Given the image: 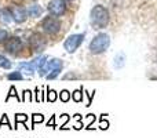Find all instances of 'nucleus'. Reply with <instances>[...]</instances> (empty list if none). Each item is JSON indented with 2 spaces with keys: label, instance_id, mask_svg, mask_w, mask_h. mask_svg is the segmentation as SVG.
Instances as JSON below:
<instances>
[{
  "label": "nucleus",
  "instance_id": "393cba45",
  "mask_svg": "<svg viewBox=\"0 0 157 138\" xmlns=\"http://www.w3.org/2000/svg\"><path fill=\"white\" fill-rule=\"evenodd\" d=\"M7 32L6 30H3V29H0V41H3L4 39H7Z\"/></svg>",
  "mask_w": 157,
  "mask_h": 138
},
{
  "label": "nucleus",
  "instance_id": "6ab92c4d",
  "mask_svg": "<svg viewBox=\"0 0 157 138\" xmlns=\"http://www.w3.org/2000/svg\"><path fill=\"white\" fill-rule=\"evenodd\" d=\"M11 17H13V13H10L8 10H3V21L4 22H10L11 19Z\"/></svg>",
  "mask_w": 157,
  "mask_h": 138
},
{
  "label": "nucleus",
  "instance_id": "ddd939ff",
  "mask_svg": "<svg viewBox=\"0 0 157 138\" xmlns=\"http://www.w3.org/2000/svg\"><path fill=\"white\" fill-rule=\"evenodd\" d=\"M0 66H2V68H4V69H10L11 68V62L6 57L0 55Z\"/></svg>",
  "mask_w": 157,
  "mask_h": 138
},
{
  "label": "nucleus",
  "instance_id": "6e6552de",
  "mask_svg": "<svg viewBox=\"0 0 157 138\" xmlns=\"http://www.w3.org/2000/svg\"><path fill=\"white\" fill-rule=\"evenodd\" d=\"M21 49H22V41H21V39H18V37H11L10 40L7 41V44H6V50L13 53V54L18 53Z\"/></svg>",
  "mask_w": 157,
  "mask_h": 138
},
{
  "label": "nucleus",
  "instance_id": "c85d7f7f",
  "mask_svg": "<svg viewBox=\"0 0 157 138\" xmlns=\"http://www.w3.org/2000/svg\"><path fill=\"white\" fill-rule=\"evenodd\" d=\"M68 2H73V0H68Z\"/></svg>",
  "mask_w": 157,
  "mask_h": 138
},
{
  "label": "nucleus",
  "instance_id": "f3484780",
  "mask_svg": "<svg viewBox=\"0 0 157 138\" xmlns=\"http://www.w3.org/2000/svg\"><path fill=\"white\" fill-rule=\"evenodd\" d=\"M26 120H28V116H26L25 113H17V115H15V123H17V126H18L19 122L25 123Z\"/></svg>",
  "mask_w": 157,
  "mask_h": 138
},
{
  "label": "nucleus",
  "instance_id": "f03ea898",
  "mask_svg": "<svg viewBox=\"0 0 157 138\" xmlns=\"http://www.w3.org/2000/svg\"><path fill=\"white\" fill-rule=\"evenodd\" d=\"M110 46V37H109L106 33H99L97 35L92 41L90 43V50H91L92 54H101L103 53L108 47Z\"/></svg>",
  "mask_w": 157,
  "mask_h": 138
},
{
  "label": "nucleus",
  "instance_id": "4468645a",
  "mask_svg": "<svg viewBox=\"0 0 157 138\" xmlns=\"http://www.w3.org/2000/svg\"><path fill=\"white\" fill-rule=\"evenodd\" d=\"M59 98H61V101H62V102H68V101L71 100V94H69L68 90H62V91H61V94H59Z\"/></svg>",
  "mask_w": 157,
  "mask_h": 138
},
{
  "label": "nucleus",
  "instance_id": "7ed1b4c3",
  "mask_svg": "<svg viewBox=\"0 0 157 138\" xmlns=\"http://www.w3.org/2000/svg\"><path fill=\"white\" fill-rule=\"evenodd\" d=\"M83 40H84V35H72L65 40L63 47H65V50L68 53H75Z\"/></svg>",
  "mask_w": 157,
  "mask_h": 138
},
{
  "label": "nucleus",
  "instance_id": "2eb2a0df",
  "mask_svg": "<svg viewBox=\"0 0 157 138\" xmlns=\"http://www.w3.org/2000/svg\"><path fill=\"white\" fill-rule=\"evenodd\" d=\"M7 79H10V80H22L24 76H22L21 72H14V73H10L7 76Z\"/></svg>",
  "mask_w": 157,
  "mask_h": 138
},
{
  "label": "nucleus",
  "instance_id": "1a4fd4ad",
  "mask_svg": "<svg viewBox=\"0 0 157 138\" xmlns=\"http://www.w3.org/2000/svg\"><path fill=\"white\" fill-rule=\"evenodd\" d=\"M26 13L28 10H25L24 7H15L13 10V19L21 24V22H24L26 19Z\"/></svg>",
  "mask_w": 157,
  "mask_h": 138
},
{
  "label": "nucleus",
  "instance_id": "9d476101",
  "mask_svg": "<svg viewBox=\"0 0 157 138\" xmlns=\"http://www.w3.org/2000/svg\"><path fill=\"white\" fill-rule=\"evenodd\" d=\"M28 13H29V15H32V17H40V14L43 13V10H41L40 6L33 4V6H29V7H28Z\"/></svg>",
  "mask_w": 157,
  "mask_h": 138
},
{
  "label": "nucleus",
  "instance_id": "dca6fc26",
  "mask_svg": "<svg viewBox=\"0 0 157 138\" xmlns=\"http://www.w3.org/2000/svg\"><path fill=\"white\" fill-rule=\"evenodd\" d=\"M43 120H44V116H43V115L35 113V115H33V117H32V128H33V126H35L36 123H41Z\"/></svg>",
  "mask_w": 157,
  "mask_h": 138
},
{
  "label": "nucleus",
  "instance_id": "f8f14e48",
  "mask_svg": "<svg viewBox=\"0 0 157 138\" xmlns=\"http://www.w3.org/2000/svg\"><path fill=\"white\" fill-rule=\"evenodd\" d=\"M124 60H125V57H124V54H119L116 57V62H114V66L116 68H123L124 66Z\"/></svg>",
  "mask_w": 157,
  "mask_h": 138
},
{
  "label": "nucleus",
  "instance_id": "f257e3e1",
  "mask_svg": "<svg viewBox=\"0 0 157 138\" xmlns=\"http://www.w3.org/2000/svg\"><path fill=\"white\" fill-rule=\"evenodd\" d=\"M90 21L94 29H102L109 24V13L103 6L98 4L91 10L90 14Z\"/></svg>",
  "mask_w": 157,
  "mask_h": 138
},
{
  "label": "nucleus",
  "instance_id": "a211bd4d",
  "mask_svg": "<svg viewBox=\"0 0 157 138\" xmlns=\"http://www.w3.org/2000/svg\"><path fill=\"white\" fill-rule=\"evenodd\" d=\"M47 94H48V97H47V101H48V102H54V101L57 100V93H55L54 90H48Z\"/></svg>",
  "mask_w": 157,
  "mask_h": 138
},
{
  "label": "nucleus",
  "instance_id": "4be33fe9",
  "mask_svg": "<svg viewBox=\"0 0 157 138\" xmlns=\"http://www.w3.org/2000/svg\"><path fill=\"white\" fill-rule=\"evenodd\" d=\"M11 97H15V98H18V94H17V91H15V87H11L10 89V93H8V95H7V98H6V101H8Z\"/></svg>",
  "mask_w": 157,
  "mask_h": 138
},
{
  "label": "nucleus",
  "instance_id": "423d86ee",
  "mask_svg": "<svg viewBox=\"0 0 157 138\" xmlns=\"http://www.w3.org/2000/svg\"><path fill=\"white\" fill-rule=\"evenodd\" d=\"M66 10V6L63 0H52L48 4V11L52 15H62Z\"/></svg>",
  "mask_w": 157,
  "mask_h": 138
},
{
  "label": "nucleus",
  "instance_id": "9b49d317",
  "mask_svg": "<svg viewBox=\"0 0 157 138\" xmlns=\"http://www.w3.org/2000/svg\"><path fill=\"white\" fill-rule=\"evenodd\" d=\"M19 68H21L22 70H26L28 73H33L35 72V65H33V62H30V64H26V62H24V64H21L19 65Z\"/></svg>",
  "mask_w": 157,
  "mask_h": 138
},
{
  "label": "nucleus",
  "instance_id": "cd10ccee",
  "mask_svg": "<svg viewBox=\"0 0 157 138\" xmlns=\"http://www.w3.org/2000/svg\"><path fill=\"white\" fill-rule=\"evenodd\" d=\"M90 116H91V120H95V116H94V115H90ZM92 123H94V122H91V123L88 124V127H87L88 130H90V128H92Z\"/></svg>",
  "mask_w": 157,
  "mask_h": 138
},
{
  "label": "nucleus",
  "instance_id": "5701e85b",
  "mask_svg": "<svg viewBox=\"0 0 157 138\" xmlns=\"http://www.w3.org/2000/svg\"><path fill=\"white\" fill-rule=\"evenodd\" d=\"M108 126H109L108 120L105 122V117H101V124H99V127L102 128V130H106V128H108Z\"/></svg>",
  "mask_w": 157,
  "mask_h": 138
},
{
  "label": "nucleus",
  "instance_id": "b1692460",
  "mask_svg": "<svg viewBox=\"0 0 157 138\" xmlns=\"http://www.w3.org/2000/svg\"><path fill=\"white\" fill-rule=\"evenodd\" d=\"M7 124L8 127H10V122H8V117H7V115H3V117H2V122H0V127H2L3 124Z\"/></svg>",
  "mask_w": 157,
  "mask_h": 138
},
{
  "label": "nucleus",
  "instance_id": "412c9836",
  "mask_svg": "<svg viewBox=\"0 0 157 138\" xmlns=\"http://www.w3.org/2000/svg\"><path fill=\"white\" fill-rule=\"evenodd\" d=\"M81 93H83V90L78 89L76 91H73V100L76 101V102H80L81 100H83V97H81Z\"/></svg>",
  "mask_w": 157,
  "mask_h": 138
},
{
  "label": "nucleus",
  "instance_id": "0eeeda50",
  "mask_svg": "<svg viewBox=\"0 0 157 138\" xmlns=\"http://www.w3.org/2000/svg\"><path fill=\"white\" fill-rule=\"evenodd\" d=\"M30 44H32L33 50H35L36 53H41L44 50V47H46V41H44V39L41 37L39 33L32 35V37H30Z\"/></svg>",
  "mask_w": 157,
  "mask_h": 138
},
{
  "label": "nucleus",
  "instance_id": "a878e982",
  "mask_svg": "<svg viewBox=\"0 0 157 138\" xmlns=\"http://www.w3.org/2000/svg\"><path fill=\"white\" fill-rule=\"evenodd\" d=\"M47 126H48V127H55V117L52 116L51 119L48 120V123H47Z\"/></svg>",
  "mask_w": 157,
  "mask_h": 138
},
{
  "label": "nucleus",
  "instance_id": "20e7f679",
  "mask_svg": "<svg viewBox=\"0 0 157 138\" xmlns=\"http://www.w3.org/2000/svg\"><path fill=\"white\" fill-rule=\"evenodd\" d=\"M41 26H43V29L46 30L47 33H50V35H55V33L59 32L61 24L55 17H47V18L43 21Z\"/></svg>",
  "mask_w": 157,
  "mask_h": 138
},
{
  "label": "nucleus",
  "instance_id": "bb28decb",
  "mask_svg": "<svg viewBox=\"0 0 157 138\" xmlns=\"http://www.w3.org/2000/svg\"><path fill=\"white\" fill-rule=\"evenodd\" d=\"M68 120H69V115H62V124H61V128H62L63 127V124H65V123L66 122H68Z\"/></svg>",
  "mask_w": 157,
  "mask_h": 138
},
{
  "label": "nucleus",
  "instance_id": "39448f33",
  "mask_svg": "<svg viewBox=\"0 0 157 138\" xmlns=\"http://www.w3.org/2000/svg\"><path fill=\"white\" fill-rule=\"evenodd\" d=\"M58 68H62V61L58 60V58H52L51 61H47V62L44 64L43 68L39 69V75L40 76H47L50 72H52V70H55Z\"/></svg>",
  "mask_w": 157,
  "mask_h": 138
},
{
  "label": "nucleus",
  "instance_id": "aec40b11",
  "mask_svg": "<svg viewBox=\"0 0 157 138\" xmlns=\"http://www.w3.org/2000/svg\"><path fill=\"white\" fill-rule=\"evenodd\" d=\"M61 69H62V68H58V69L52 70V72H50V73H48V75H47V76H46V77H47V79H48V80H52V79H55V77H57V76H58V75H59Z\"/></svg>",
  "mask_w": 157,
  "mask_h": 138
}]
</instances>
